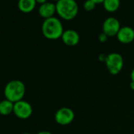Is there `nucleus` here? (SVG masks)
Segmentation results:
<instances>
[{
	"mask_svg": "<svg viewBox=\"0 0 134 134\" xmlns=\"http://www.w3.org/2000/svg\"><path fill=\"white\" fill-rule=\"evenodd\" d=\"M41 30L43 36L51 40L61 38L65 31L62 21L55 17L45 19L42 24Z\"/></svg>",
	"mask_w": 134,
	"mask_h": 134,
	"instance_id": "1",
	"label": "nucleus"
},
{
	"mask_svg": "<svg viewBox=\"0 0 134 134\" xmlns=\"http://www.w3.org/2000/svg\"><path fill=\"white\" fill-rule=\"evenodd\" d=\"M55 5L56 13L63 20L71 21L78 14L79 7L76 0H59Z\"/></svg>",
	"mask_w": 134,
	"mask_h": 134,
	"instance_id": "2",
	"label": "nucleus"
},
{
	"mask_svg": "<svg viewBox=\"0 0 134 134\" xmlns=\"http://www.w3.org/2000/svg\"><path fill=\"white\" fill-rule=\"evenodd\" d=\"M25 92V85L21 81L13 80L6 85L4 88V96L7 99L14 103L23 99Z\"/></svg>",
	"mask_w": 134,
	"mask_h": 134,
	"instance_id": "3",
	"label": "nucleus"
},
{
	"mask_svg": "<svg viewBox=\"0 0 134 134\" xmlns=\"http://www.w3.org/2000/svg\"><path fill=\"white\" fill-rule=\"evenodd\" d=\"M107 69L109 73L112 75L118 74L124 65V60L122 56L116 52L110 53L107 55V59L105 62Z\"/></svg>",
	"mask_w": 134,
	"mask_h": 134,
	"instance_id": "4",
	"label": "nucleus"
},
{
	"mask_svg": "<svg viewBox=\"0 0 134 134\" xmlns=\"http://www.w3.org/2000/svg\"><path fill=\"white\" fill-rule=\"evenodd\" d=\"M75 118V114L71 108L69 107H61L59 108L55 114V121L61 125H67L73 122Z\"/></svg>",
	"mask_w": 134,
	"mask_h": 134,
	"instance_id": "5",
	"label": "nucleus"
},
{
	"mask_svg": "<svg viewBox=\"0 0 134 134\" xmlns=\"http://www.w3.org/2000/svg\"><path fill=\"white\" fill-rule=\"evenodd\" d=\"M32 111L33 110L32 105L24 99L14 103L13 113L17 118L20 119H27L30 118L32 114Z\"/></svg>",
	"mask_w": 134,
	"mask_h": 134,
	"instance_id": "6",
	"label": "nucleus"
},
{
	"mask_svg": "<svg viewBox=\"0 0 134 134\" xmlns=\"http://www.w3.org/2000/svg\"><path fill=\"white\" fill-rule=\"evenodd\" d=\"M103 32H104L108 37H112L117 36L118 31L121 29V25L119 21L114 18H107L103 23Z\"/></svg>",
	"mask_w": 134,
	"mask_h": 134,
	"instance_id": "7",
	"label": "nucleus"
},
{
	"mask_svg": "<svg viewBox=\"0 0 134 134\" xmlns=\"http://www.w3.org/2000/svg\"><path fill=\"white\" fill-rule=\"evenodd\" d=\"M61 39L65 45L74 47L80 42V35L74 29H66L64 31Z\"/></svg>",
	"mask_w": 134,
	"mask_h": 134,
	"instance_id": "8",
	"label": "nucleus"
},
{
	"mask_svg": "<svg viewBox=\"0 0 134 134\" xmlns=\"http://www.w3.org/2000/svg\"><path fill=\"white\" fill-rule=\"evenodd\" d=\"M118 40L121 43H130L134 40V29L129 26L121 27L117 34Z\"/></svg>",
	"mask_w": 134,
	"mask_h": 134,
	"instance_id": "9",
	"label": "nucleus"
},
{
	"mask_svg": "<svg viewBox=\"0 0 134 134\" xmlns=\"http://www.w3.org/2000/svg\"><path fill=\"white\" fill-rule=\"evenodd\" d=\"M38 13L41 18L44 20L54 17V14L56 13V5L55 3L47 2L43 4H41L39 7Z\"/></svg>",
	"mask_w": 134,
	"mask_h": 134,
	"instance_id": "10",
	"label": "nucleus"
},
{
	"mask_svg": "<svg viewBox=\"0 0 134 134\" xmlns=\"http://www.w3.org/2000/svg\"><path fill=\"white\" fill-rule=\"evenodd\" d=\"M36 6V0H18V9L25 14L31 13Z\"/></svg>",
	"mask_w": 134,
	"mask_h": 134,
	"instance_id": "11",
	"label": "nucleus"
},
{
	"mask_svg": "<svg viewBox=\"0 0 134 134\" xmlns=\"http://www.w3.org/2000/svg\"><path fill=\"white\" fill-rule=\"evenodd\" d=\"M14 103L5 99L0 101V114L3 116H8L14 112Z\"/></svg>",
	"mask_w": 134,
	"mask_h": 134,
	"instance_id": "12",
	"label": "nucleus"
},
{
	"mask_svg": "<svg viewBox=\"0 0 134 134\" xmlns=\"http://www.w3.org/2000/svg\"><path fill=\"white\" fill-rule=\"evenodd\" d=\"M103 5L106 11L109 13H114L120 7L121 0H105Z\"/></svg>",
	"mask_w": 134,
	"mask_h": 134,
	"instance_id": "13",
	"label": "nucleus"
},
{
	"mask_svg": "<svg viewBox=\"0 0 134 134\" xmlns=\"http://www.w3.org/2000/svg\"><path fill=\"white\" fill-rule=\"evenodd\" d=\"M96 3L92 1V0H86L84 3V9L86 11H92L96 7Z\"/></svg>",
	"mask_w": 134,
	"mask_h": 134,
	"instance_id": "14",
	"label": "nucleus"
},
{
	"mask_svg": "<svg viewBox=\"0 0 134 134\" xmlns=\"http://www.w3.org/2000/svg\"><path fill=\"white\" fill-rule=\"evenodd\" d=\"M98 39H99V42H101V43H105V42L107 40L108 36H107L104 32H102V33H100V34L99 35Z\"/></svg>",
	"mask_w": 134,
	"mask_h": 134,
	"instance_id": "15",
	"label": "nucleus"
},
{
	"mask_svg": "<svg viewBox=\"0 0 134 134\" xmlns=\"http://www.w3.org/2000/svg\"><path fill=\"white\" fill-rule=\"evenodd\" d=\"M99 61H102V62H106V59H107V55L104 54H100L99 56Z\"/></svg>",
	"mask_w": 134,
	"mask_h": 134,
	"instance_id": "16",
	"label": "nucleus"
},
{
	"mask_svg": "<svg viewBox=\"0 0 134 134\" xmlns=\"http://www.w3.org/2000/svg\"><path fill=\"white\" fill-rule=\"evenodd\" d=\"M130 78H131V81L134 82V68L132 70L131 74H130Z\"/></svg>",
	"mask_w": 134,
	"mask_h": 134,
	"instance_id": "17",
	"label": "nucleus"
},
{
	"mask_svg": "<svg viewBox=\"0 0 134 134\" xmlns=\"http://www.w3.org/2000/svg\"><path fill=\"white\" fill-rule=\"evenodd\" d=\"M36 3H40L41 5V4H43V3H47V0H36Z\"/></svg>",
	"mask_w": 134,
	"mask_h": 134,
	"instance_id": "18",
	"label": "nucleus"
},
{
	"mask_svg": "<svg viewBox=\"0 0 134 134\" xmlns=\"http://www.w3.org/2000/svg\"><path fill=\"white\" fill-rule=\"evenodd\" d=\"M36 134H52V133L49 131H40V132H37Z\"/></svg>",
	"mask_w": 134,
	"mask_h": 134,
	"instance_id": "19",
	"label": "nucleus"
},
{
	"mask_svg": "<svg viewBox=\"0 0 134 134\" xmlns=\"http://www.w3.org/2000/svg\"><path fill=\"white\" fill-rule=\"evenodd\" d=\"M92 1L96 4H99V3H103V2L105 1V0H92Z\"/></svg>",
	"mask_w": 134,
	"mask_h": 134,
	"instance_id": "20",
	"label": "nucleus"
},
{
	"mask_svg": "<svg viewBox=\"0 0 134 134\" xmlns=\"http://www.w3.org/2000/svg\"><path fill=\"white\" fill-rule=\"evenodd\" d=\"M129 87H130V88H131L132 91H134V82H133V81H131V82H130Z\"/></svg>",
	"mask_w": 134,
	"mask_h": 134,
	"instance_id": "21",
	"label": "nucleus"
},
{
	"mask_svg": "<svg viewBox=\"0 0 134 134\" xmlns=\"http://www.w3.org/2000/svg\"><path fill=\"white\" fill-rule=\"evenodd\" d=\"M22 134H32V133H30V132H24Z\"/></svg>",
	"mask_w": 134,
	"mask_h": 134,
	"instance_id": "22",
	"label": "nucleus"
},
{
	"mask_svg": "<svg viewBox=\"0 0 134 134\" xmlns=\"http://www.w3.org/2000/svg\"><path fill=\"white\" fill-rule=\"evenodd\" d=\"M52 1H54V2H56V3H57V2H58V1H59V0H52Z\"/></svg>",
	"mask_w": 134,
	"mask_h": 134,
	"instance_id": "23",
	"label": "nucleus"
}]
</instances>
